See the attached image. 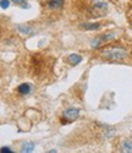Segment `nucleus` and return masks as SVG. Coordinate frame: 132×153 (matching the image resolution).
<instances>
[{
	"label": "nucleus",
	"mask_w": 132,
	"mask_h": 153,
	"mask_svg": "<svg viewBox=\"0 0 132 153\" xmlns=\"http://www.w3.org/2000/svg\"><path fill=\"white\" fill-rule=\"evenodd\" d=\"M120 149L121 152H125V153H132V140H124L121 142V146H120Z\"/></svg>",
	"instance_id": "4"
},
{
	"label": "nucleus",
	"mask_w": 132,
	"mask_h": 153,
	"mask_svg": "<svg viewBox=\"0 0 132 153\" xmlns=\"http://www.w3.org/2000/svg\"><path fill=\"white\" fill-rule=\"evenodd\" d=\"M17 30H19L21 33H23V34H28V33L31 32V28L27 27V26H23V25H20V26H17Z\"/></svg>",
	"instance_id": "11"
},
{
	"label": "nucleus",
	"mask_w": 132,
	"mask_h": 153,
	"mask_svg": "<svg viewBox=\"0 0 132 153\" xmlns=\"http://www.w3.org/2000/svg\"><path fill=\"white\" fill-rule=\"evenodd\" d=\"M14 151H12L10 147H1L0 148V153H12Z\"/></svg>",
	"instance_id": "13"
},
{
	"label": "nucleus",
	"mask_w": 132,
	"mask_h": 153,
	"mask_svg": "<svg viewBox=\"0 0 132 153\" xmlns=\"http://www.w3.org/2000/svg\"><path fill=\"white\" fill-rule=\"evenodd\" d=\"M81 28L86 30V31H96L100 28V23L98 22H92V23H82Z\"/></svg>",
	"instance_id": "7"
},
{
	"label": "nucleus",
	"mask_w": 132,
	"mask_h": 153,
	"mask_svg": "<svg viewBox=\"0 0 132 153\" xmlns=\"http://www.w3.org/2000/svg\"><path fill=\"white\" fill-rule=\"evenodd\" d=\"M17 91H19L20 94H28L31 92V86L28 83H22V85L19 86Z\"/></svg>",
	"instance_id": "9"
},
{
	"label": "nucleus",
	"mask_w": 132,
	"mask_h": 153,
	"mask_svg": "<svg viewBox=\"0 0 132 153\" xmlns=\"http://www.w3.org/2000/svg\"><path fill=\"white\" fill-rule=\"evenodd\" d=\"M115 37H116V34H115L114 32H108V33H104V34L99 36L100 41H102V43H105V42H110V41L115 39Z\"/></svg>",
	"instance_id": "8"
},
{
	"label": "nucleus",
	"mask_w": 132,
	"mask_h": 153,
	"mask_svg": "<svg viewBox=\"0 0 132 153\" xmlns=\"http://www.w3.org/2000/svg\"><path fill=\"white\" fill-rule=\"evenodd\" d=\"M12 3H15V4H22V3H24L26 0H11Z\"/></svg>",
	"instance_id": "14"
},
{
	"label": "nucleus",
	"mask_w": 132,
	"mask_h": 153,
	"mask_svg": "<svg viewBox=\"0 0 132 153\" xmlns=\"http://www.w3.org/2000/svg\"><path fill=\"white\" fill-rule=\"evenodd\" d=\"M34 143L33 142H24V143H22V146H21V152H32L33 149H34Z\"/></svg>",
	"instance_id": "10"
},
{
	"label": "nucleus",
	"mask_w": 132,
	"mask_h": 153,
	"mask_svg": "<svg viewBox=\"0 0 132 153\" xmlns=\"http://www.w3.org/2000/svg\"><path fill=\"white\" fill-rule=\"evenodd\" d=\"M81 61H82V56L78 54H70L67 56V62L70 65H78Z\"/></svg>",
	"instance_id": "6"
},
{
	"label": "nucleus",
	"mask_w": 132,
	"mask_h": 153,
	"mask_svg": "<svg viewBox=\"0 0 132 153\" xmlns=\"http://www.w3.org/2000/svg\"><path fill=\"white\" fill-rule=\"evenodd\" d=\"M102 56L109 61H124L127 58V50L121 45H109L102 49Z\"/></svg>",
	"instance_id": "1"
},
{
	"label": "nucleus",
	"mask_w": 132,
	"mask_h": 153,
	"mask_svg": "<svg viewBox=\"0 0 132 153\" xmlns=\"http://www.w3.org/2000/svg\"><path fill=\"white\" fill-rule=\"evenodd\" d=\"M90 5H92V7H93V10L97 11V12H104L108 9V4H107L105 0H92Z\"/></svg>",
	"instance_id": "3"
},
{
	"label": "nucleus",
	"mask_w": 132,
	"mask_h": 153,
	"mask_svg": "<svg viewBox=\"0 0 132 153\" xmlns=\"http://www.w3.org/2000/svg\"><path fill=\"white\" fill-rule=\"evenodd\" d=\"M81 110L78 108H67L62 111V123H72L80 117Z\"/></svg>",
	"instance_id": "2"
},
{
	"label": "nucleus",
	"mask_w": 132,
	"mask_h": 153,
	"mask_svg": "<svg viewBox=\"0 0 132 153\" xmlns=\"http://www.w3.org/2000/svg\"><path fill=\"white\" fill-rule=\"evenodd\" d=\"M64 3H65V0H47L48 6L50 9H54V10L61 9L64 6Z\"/></svg>",
	"instance_id": "5"
},
{
	"label": "nucleus",
	"mask_w": 132,
	"mask_h": 153,
	"mask_svg": "<svg viewBox=\"0 0 132 153\" xmlns=\"http://www.w3.org/2000/svg\"><path fill=\"white\" fill-rule=\"evenodd\" d=\"M9 6H10L9 0H0V7L1 9H7Z\"/></svg>",
	"instance_id": "12"
}]
</instances>
